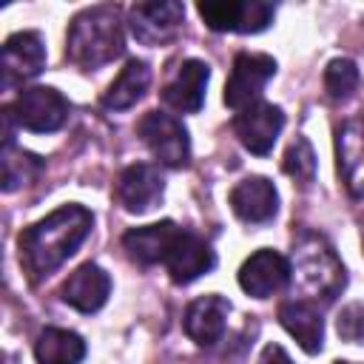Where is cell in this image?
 Returning <instances> with one entry per match:
<instances>
[{"mask_svg":"<svg viewBox=\"0 0 364 364\" xmlns=\"http://www.w3.org/2000/svg\"><path fill=\"white\" fill-rule=\"evenodd\" d=\"M111 293V279L100 264H80L60 287V296L65 304H71L80 313H97Z\"/></svg>","mask_w":364,"mask_h":364,"instance_id":"16","label":"cell"},{"mask_svg":"<svg viewBox=\"0 0 364 364\" xmlns=\"http://www.w3.org/2000/svg\"><path fill=\"white\" fill-rule=\"evenodd\" d=\"M336 330L344 341L364 344V307L361 304H347L336 318Z\"/></svg>","mask_w":364,"mask_h":364,"instance_id":"26","label":"cell"},{"mask_svg":"<svg viewBox=\"0 0 364 364\" xmlns=\"http://www.w3.org/2000/svg\"><path fill=\"white\" fill-rule=\"evenodd\" d=\"M46 65V46L37 31H17L3 43V88L37 77Z\"/></svg>","mask_w":364,"mask_h":364,"instance_id":"11","label":"cell"},{"mask_svg":"<svg viewBox=\"0 0 364 364\" xmlns=\"http://www.w3.org/2000/svg\"><path fill=\"white\" fill-rule=\"evenodd\" d=\"M336 364H350V361H336Z\"/></svg>","mask_w":364,"mask_h":364,"instance_id":"28","label":"cell"},{"mask_svg":"<svg viewBox=\"0 0 364 364\" xmlns=\"http://www.w3.org/2000/svg\"><path fill=\"white\" fill-rule=\"evenodd\" d=\"M148 85H151V68L142 60H128L125 68L117 74V80L102 94V105L111 111H125L142 100Z\"/></svg>","mask_w":364,"mask_h":364,"instance_id":"21","label":"cell"},{"mask_svg":"<svg viewBox=\"0 0 364 364\" xmlns=\"http://www.w3.org/2000/svg\"><path fill=\"white\" fill-rule=\"evenodd\" d=\"M276 74V60L267 54H250L239 51L225 85V105L233 111H242L253 102H259V94L264 91L267 80Z\"/></svg>","mask_w":364,"mask_h":364,"instance_id":"7","label":"cell"},{"mask_svg":"<svg viewBox=\"0 0 364 364\" xmlns=\"http://www.w3.org/2000/svg\"><path fill=\"white\" fill-rule=\"evenodd\" d=\"M208 80H210L208 63H202V60H185V63L176 68L173 80L165 85L162 100H165L173 111H179V114H193V111H199L202 102H205Z\"/></svg>","mask_w":364,"mask_h":364,"instance_id":"17","label":"cell"},{"mask_svg":"<svg viewBox=\"0 0 364 364\" xmlns=\"http://www.w3.org/2000/svg\"><path fill=\"white\" fill-rule=\"evenodd\" d=\"M282 128H284V114L273 102H253L233 117V131L239 142L256 156L270 154Z\"/></svg>","mask_w":364,"mask_h":364,"instance_id":"8","label":"cell"},{"mask_svg":"<svg viewBox=\"0 0 364 364\" xmlns=\"http://www.w3.org/2000/svg\"><path fill=\"white\" fill-rule=\"evenodd\" d=\"M125 48L122 37V20L114 6H94L80 11L71 20L68 37H65V57L82 71L100 68L111 60H117Z\"/></svg>","mask_w":364,"mask_h":364,"instance_id":"2","label":"cell"},{"mask_svg":"<svg viewBox=\"0 0 364 364\" xmlns=\"http://www.w3.org/2000/svg\"><path fill=\"white\" fill-rule=\"evenodd\" d=\"M279 321L299 341V347L304 353L313 355V353L321 350V341H324V318H321V313H318L316 304H310L304 299L284 301L279 307Z\"/></svg>","mask_w":364,"mask_h":364,"instance_id":"20","label":"cell"},{"mask_svg":"<svg viewBox=\"0 0 364 364\" xmlns=\"http://www.w3.org/2000/svg\"><path fill=\"white\" fill-rule=\"evenodd\" d=\"M208 28L213 31H239L256 34L273 23V3L264 0H208L196 6Z\"/></svg>","mask_w":364,"mask_h":364,"instance_id":"5","label":"cell"},{"mask_svg":"<svg viewBox=\"0 0 364 364\" xmlns=\"http://www.w3.org/2000/svg\"><path fill=\"white\" fill-rule=\"evenodd\" d=\"M358 85V68L347 57H336L324 68V91L330 100H347Z\"/></svg>","mask_w":364,"mask_h":364,"instance_id":"24","label":"cell"},{"mask_svg":"<svg viewBox=\"0 0 364 364\" xmlns=\"http://www.w3.org/2000/svg\"><path fill=\"white\" fill-rule=\"evenodd\" d=\"M0 159H3V191L6 193L17 191L26 182H31L43 171V159L28 154V151H23V148H17L14 142L3 145V156Z\"/></svg>","mask_w":364,"mask_h":364,"instance_id":"23","label":"cell"},{"mask_svg":"<svg viewBox=\"0 0 364 364\" xmlns=\"http://www.w3.org/2000/svg\"><path fill=\"white\" fill-rule=\"evenodd\" d=\"M290 276H293L290 262L282 253L262 247L250 259H245V264L239 267V287L256 299H267L282 287H287Z\"/></svg>","mask_w":364,"mask_h":364,"instance_id":"10","label":"cell"},{"mask_svg":"<svg viewBox=\"0 0 364 364\" xmlns=\"http://www.w3.org/2000/svg\"><path fill=\"white\" fill-rule=\"evenodd\" d=\"M9 111L20 128L31 134H51L63 128V122L68 119V100L57 88L34 85V88L20 91Z\"/></svg>","mask_w":364,"mask_h":364,"instance_id":"4","label":"cell"},{"mask_svg":"<svg viewBox=\"0 0 364 364\" xmlns=\"http://www.w3.org/2000/svg\"><path fill=\"white\" fill-rule=\"evenodd\" d=\"M136 131H139L142 142L151 148V154L162 165H168V168L188 165V159H191V139H188L185 125L176 117H171L165 111H148L139 119Z\"/></svg>","mask_w":364,"mask_h":364,"instance_id":"6","label":"cell"},{"mask_svg":"<svg viewBox=\"0 0 364 364\" xmlns=\"http://www.w3.org/2000/svg\"><path fill=\"white\" fill-rule=\"evenodd\" d=\"M282 168H284L287 176H293V179H299V182H310V179L316 176V154H313V148H310V142H307L304 136H299V139L287 148Z\"/></svg>","mask_w":364,"mask_h":364,"instance_id":"25","label":"cell"},{"mask_svg":"<svg viewBox=\"0 0 364 364\" xmlns=\"http://www.w3.org/2000/svg\"><path fill=\"white\" fill-rule=\"evenodd\" d=\"M162 264L168 267V276L176 284H191V282H196L199 276H205L216 264V256H213V250H210V245L205 239H199L196 233L182 228Z\"/></svg>","mask_w":364,"mask_h":364,"instance_id":"13","label":"cell"},{"mask_svg":"<svg viewBox=\"0 0 364 364\" xmlns=\"http://www.w3.org/2000/svg\"><path fill=\"white\" fill-rule=\"evenodd\" d=\"M228 313H230V301L210 293V296H199L196 301L188 304L182 327L188 333L191 341H196L199 347H213L228 327Z\"/></svg>","mask_w":364,"mask_h":364,"instance_id":"14","label":"cell"},{"mask_svg":"<svg viewBox=\"0 0 364 364\" xmlns=\"http://www.w3.org/2000/svg\"><path fill=\"white\" fill-rule=\"evenodd\" d=\"M259 364H293V361H290V355L284 353V347L267 344V347L262 350V355H259Z\"/></svg>","mask_w":364,"mask_h":364,"instance_id":"27","label":"cell"},{"mask_svg":"<svg viewBox=\"0 0 364 364\" xmlns=\"http://www.w3.org/2000/svg\"><path fill=\"white\" fill-rule=\"evenodd\" d=\"M37 364H80L85 358V341L74 330L46 327L34 341Z\"/></svg>","mask_w":364,"mask_h":364,"instance_id":"22","label":"cell"},{"mask_svg":"<svg viewBox=\"0 0 364 364\" xmlns=\"http://www.w3.org/2000/svg\"><path fill=\"white\" fill-rule=\"evenodd\" d=\"M179 230L182 228H176L171 219L156 222V225H145V228H131L122 236V247L134 262L156 264V262H165V256H168L173 239L179 236Z\"/></svg>","mask_w":364,"mask_h":364,"instance_id":"19","label":"cell"},{"mask_svg":"<svg viewBox=\"0 0 364 364\" xmlns=\"http://www.w3.org/2000/svg\"><path fill=\"white\" fill-rule=\"evenodd\" d=\"M185 20V6L176 0L165 3H136L131 9V31L145 46H165L171 43Z\"/></svg>","mask_w":364,"mask_h":364,"instance_id":"9","label":"cell"},{"mask_svg":"<svg viewBox=\"0 0 364 364\" xmlns=\"http://www.w3.org/2000/svg\"><path fill=\"white\" fill-rule=\"evenodd\" d=\"M338 173L353 196H364V119H347L336 134Z\"/></svg>","mask_w":364,"mask_h":364,"instance_id":"18","label":"cell"},{"mask_svg":"<svg viewBox=\"0 0 364 364\" xmlns=\"http://www.w3.org/2000/svg\"><path fill=\"white\" fill-rule=\"evenodd\" d=\"M91 210L82 205H63L51 210L46 219L26 228L17 239L20 264L31 282L51 276L65 259H71L91 230Z\"/></svg>","mask_w":364,"mask_h":364,"instance_id":"1","label":"cell"},{"mask_svg":"<svg viewBox=\"0 0 364 364\" xmlns=\"http://www.w3.org/2000/svg\"><path fill=\"white\" fill-rule=\"evenodd\" d=\"M290 270L296 273V282L304 293L310 296H321V299H333L341 284H344V267L336 259L333 247L321 239V236H301L299 245L293 247V264Z\"/></svg>","mask_w":364,"mask_h":364,"instance_id":"3","label":"cell"},{"mask_svg":"<svg viewBox=\"0 0 364 364\" xmlns=\"http://www.w3.org/2000/svg\"><path fill=\"white\" fill-rule=\"evenodd\" d=\"M228 199H230L233 213L247 225L270 222L279 210V193H276L273 182L264 176H247V179L236 182Z\"/></svg>","mask_w":364,"mask_h":364,"instance_id":"15","label":"cell"},{"mask_svg":"<svg viewBox=\"0 0 364 364\" xmlns=\"http://www.w3.org/2000/svg\"><path fill=\"white\" fill-rule=\"evenodd\" d=\"M165 191V179L156 165L136 162L128 165L117 179V199L128 213H148Z\"/></svg>","mask_w":364,"mask_h":364,"instance_id":"12","label":"cell"}]
</instances>
